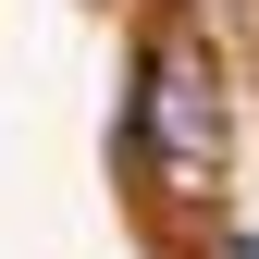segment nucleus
Instances as JSON below:
<instances>
[{"instance_id": "obj_1", "label": "nucleus", "mask_w": 259, "mask_h": 259, "mask_svg": "<svg viewBox=\"0 0 259 259\" xmlns=\"http://www.w3.org/2000/svg\"><path fill=\"white\" fill-rule=\"evenodd\" d=\"M222 136H235V111H222V62L210 37H160L148 50V87H136V148L160 185H210L222 173Z\"/></svg>"}, {"instance_id": "obj_2", "label": "nucleus", "mask_w": 259, "mask_h": 259, "mask_svg": "<svg viewBox=\"0 0 259 259\" xmlns=\"http://www.w3.org/2000/svg\"><path fill=\"white\" fill-rule=\"evenodd\" d=\"M222 259H259V235H222Z\"/></svg>"}]
</instances>
